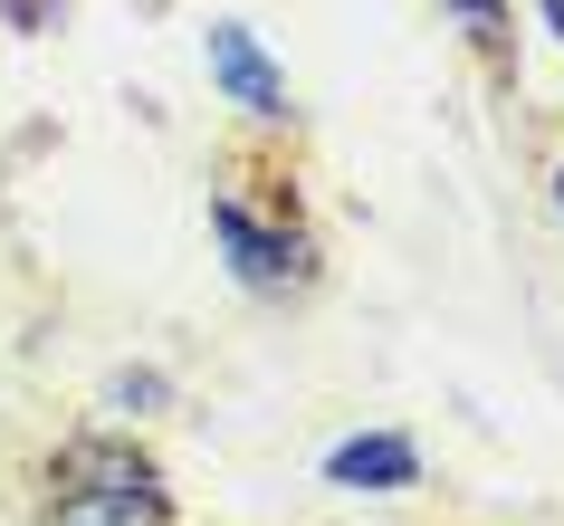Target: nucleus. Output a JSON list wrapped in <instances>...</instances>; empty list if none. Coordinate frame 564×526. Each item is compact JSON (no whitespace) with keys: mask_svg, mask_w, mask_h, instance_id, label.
Instances as JSON below:
<instances>
[{"mask_svg":"<svg viewBox=\"0 0 564 526\" xmlns=\"http://www.w3.org/2000/svg\"><path fill=\"white\" fill-rule=\"evenodd\" d=\"M210 230L230 239V259H239V278H249V288H288V278H306V249H297V239H278V230H259L239 202L210 211Z\"/></svg>","mask_w":564,"mask_h":526,"instance_id":"nucleus-2","label":"nucleus"},{"mask_svg":"<svg viewBox=\"0 0 564 526\" xmlns=\"http://www.w3.org/2000/svg\"><path fill=\"white\" fill-rule=\"evenodd\" d=\"M58 526H163V489L124 450H77L58 489Z\"/></svg>","mask_w":564,"mask_h":526,"instance_id":"nucleus-1","label":"nucleus"},{"mask_svg":"<svg viewBox=\"0 0 564 526\" xmlns=\"http://www.w3.org/2000/svg\"><path fill=\"white\" fill-rule=\"evenodd\" d=\"M412 469H421V460H412V440L373 431V440H345V450L326 460V479H335V489H402Z\"/></svg>","mask_w":564,"mask_h":526,"instance_id":"nucleus-4","label":"nucleus"},{"mask_svg":"<svg viewBox=\"0 0 564 526\" xmlns=\"http://www.w3.org/2000/svg\"><path fill=\"white\" fill-rule=\"evenodd\" d=\"M459 10H469L478 30H498V0H459Z\"/></svg>","mask_w":564,"mask_h":526,"instance_id":"nucleus-5","label":"nucleus"},{"mask_svg":"<svg viewBox=\"0 0 564 526\" xmlns=\"http://www.w3.org/2000/svg\"><path fill=\"white\" fill-rule=\"evenodd\" d=\"M210 77H220L249 116H288V87H278V67L249 49V30H210Z\"/></svg>","mask_w":564,"mask_h":526,"instance_id":"nucleus-3","label":"nucleus"}]
</instances>
